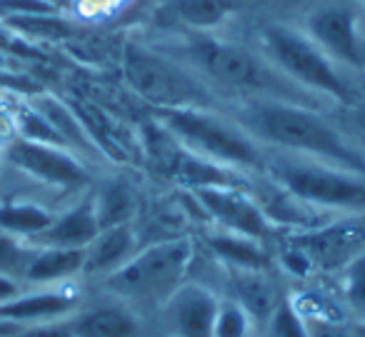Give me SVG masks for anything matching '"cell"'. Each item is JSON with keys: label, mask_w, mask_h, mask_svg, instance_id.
<instances>
[{"label": "cell", "mask_w": 365, "mask_h": 337, "mask_svg": "<svg viewBox=\"0 0 365 337\" xmlns=\"http://www.w3.org/2000/svg\"><path fill=\"white\" fill-rule=\"evenodd\" d=\"M26 290L28 287L23 285L21 280H16V277H11V275H0V305H6V302L21 297Z\"/></svg>", "instance_id": "cell-30"}, {"label": "cell", "mask_w": 365, "mask_h": 337, "mask_svg": "<svg viewBox=\"0 0 365 337\" xmlns=\"http://www.w3.org/2000/svg\"><path fill=\"white\" fill-rule=\"evenodd\" d=\"M223 272H225V285L220 290V297H230V300L240 302L250 312V317L258 322L260 330H263L265 320H268L270 312L275 310V305L283 297V292L278 290V285L273 280V270L263 272V270H233V267H223Z\"/></svg>", "instance_id": "cell-15"}, {"label": "cell", "mask_w": 365, "mask_h": 337, "mask_svg": "<svg viewBox=\"0 0 365 337\" xmlns=\"http://www.w3.org/2000/svg\"><path fill=\"white\" fill-rule=\"evenodd\" d=\"M263 172L318 212L365 215V175L328 162L265 150Z\"/></svg>", "instance_id": "cell-5"}, {"label": "cell", "mask_w": 365, "mask_h": 337, "mask_svg": "<svg viewBox=\"0 0 365 337\" xmlns=\"http://www.w3.org/2000/svg\"><path fill=\"white\" fill-rule=\"evenodd\" d=\"M101 232L93 205V192H83L71 207L63 212H56L48 230H43L38 237H33V247H71V250H86L93 242V237Z\"/></svg>", "instance_id": "cell-14"}, {"label": "cell", "mask_w": 365, "mask_h": 337, "mask_svg": "<svg viewBox=\"0 0 365 337\" xmlns=\"http://www.w3.org/2000/svg\"><path fill=\"white\" fill-rule=\"evenodd\" d=\"M0 160H3V157H0Z\"/></svg>", "instance_id": "cell-36"}, {"label": "cell", "mask_w": 365, "mask_h": 337, "mask_svg": "<svg viewBox=\"0 0 365 337\" xmlns=\"http://www.w3.org/2000/svg\"><path fill=\"white\" fill-rule=\"evenodd\" d=\"M76 337H158L155 322L118 297L83 300L71 315Z\"/></svg>", "instance_id": "cell-11"}, {"label": "cell", "mask_w": 365, "mask_h": 337, "mask_svg": "<svg viewBox=\"0 0 365 337\" xmlns=\"http://www.w3.org/2000/svg\"><path fill=\"white\" fill-rule=\"evenodd\" d=\"M53 217H56V212L48 210L41 202H31V200L3 202L0 205V232H8V235H16L21 240L31 242L43 230H48Z\"/></svg>", "instance_id": "cell-21"}, {"label": "cell", "mask_w": 365, "mask_h": 337, "mask_svg": "<svg viewBox=\"0 0 365 337\" xmlns=\"http://www.w3.org/2000/svg\"><path fill=\"white\" fill-rule=\"evenodd\" d=\"M220 292L200 280H185L155 315L158 337H213Z\"/></svg>", "instance_id": "cell-9"}, {"label": "cell", "mask_w": 365, "mask_h": 337, "mask_svg": "<svg viewBox=\"0 0 365 337\" xmlns=\"http://www.w3.org/2000/svg\"><path fill=\"white\" fill-rule=\"evenodd\" d=\"M355 337H365V322H353Z\"/></svg>", "instance_id": "cell-33"}, {"label": "cell", "mask_w": 365, "mask_h": 337, "mask_svg": "<svg viewBox=\"0 0 365 337\" xmlns=\"http://www.w3.org/2000/svg\"><path fill=\"white\" fill-rule=\"evenodd\" d=\"M260 3L270 8H278V11H293V8L303 6L305 0H260Z\"/></svg>", "instance_id": "cell-31"}, {"label": "cell", "mask_w": 365, "mask_h": 337, "mask_svg": "<svg viewBox=\"0 0 365 337\" xmlns=\"http://www.w3.org/2000/svg\"><path fill=\"white\" fill-rule=\"evenodd\" d=\"M182 56H185V61H190V68L208 85L225 88V90L235 93L240 100L265 98V100L298 103V105L323 110L325 100L295 85L268 58L258 56V53L248 51L243 46L198 33L185 43Z\"/></svg>", "instance_id": "cell-2"}, {"label": "cell", "mask_w": 365, "mask_h": 337, "mask_svg": "<svg viewBox=\"0 0 365 337\" xmlns=\"http://www.w3.org/2000/svg\"><path fill=\"white\" fill-rule=\"evenodd\" d=\"M195 257V245L188 237H165L140 247L130 260L108 277L96 282L103 295L118 297L150 317L170 300V295L188 280Z\"/></svg>", "instance_id": "cell-3"}, {"label": "cell", "mask_w": 365, "mask_h": 337, "mask_svg": "<svg viewBox=\"0 0 365 337\" xmlns=\"http://www.w3.org/2000/svg\"><path fill=\"white\" fill-rule=\"evenodd\" d=\"M363 3H365V0H363Z\"/></svg>", "instance_id": "cell-37"}, {"label": "cell", "mask_w": 365, "mask_h": 337, "mask_svg": "<svg viewBox=\"0 0 365 337\" xmlns=\"http://www.w3.org/2000/svg\"><path fill=\"white\" fill-rule=\"evenodd\" d=\"M338 290L350 322H365V252L338 270Z\"/></svg>", "instance_id": "cell-23"}, {"label": "cell", "mask_w": 365, "mask_h": 337, "mask_svg": "<svg viewBox=\"0 0 365 337\" xmlns=\"http://www.w3.org/2000/svg\"><path fill=\"white\" fill-rule=\"evenodd\" d=\"M165 11L170 18L193 31H210L233 16L235 3L233 0H170Z\"/></svg>", "instance_id": "cell-22"}, {"label": "cell", "mask_w": 365, "mask_h": 337, "mask_svg": "<svg viewBox=\"0 0 365 337\" xmlns=\"http://www.w3.org/2000/svg\"><path fill=\"white\" fill-rule=\"evenodd\" d=\"M228 115L265 150L308 157L365 175V152L318 108L250 98L240 100Z\"/></svg>", "instance_id": "cell-1"}, {"label": "cell", "mask_w": 365, "mask_h": 337, "mask_svg": "<svg viewBox=\"0 0 365 337\" xmlns=\"http://www.w3.org/2000/svg\"><path fill=\"white\" fill-rule=\"evenodd\" d=\"M26 325L21 322H13V320H0V337H16L18 332L23 330Z\"/></svg>", "instance_id": "cell-32"}, {"label": "cell", "mask_w": 365, "mask_h": 337, "mask_svg": "<svg viewBox=\"0 0 365 337\" xmlns=\"http://www.w3.org/2000/svg\"><path fill=\"white\" fill-rule=\"evenodd\" d=\"M263 337H310L305 312L288 295H283L275 310L270 312V317L265 320Z\"/></svg>", "instance_id": "cell-25"}, {"label": "cell", "mask_w": 365, "mask_h": 337, "mask_svg": "<svg viewBox=\"0 0 365 337\" xmlns=\"http://www.w3.org/2000/svg\"><path fill=\"white\" fill-rule=\"evenodd\" d=\"M363 73H365V43H363Z\"/></svg>", "instance_id": "cell-34"}, {"label": "cell", "mask_w": 365, "mask_h": 337, "mask_svg": "<svg viewBox=\"0 0 365 337\" xmlns=\"http://www.w3.org/2000/svg\"><path fill=\"white\" fill-rule=\"evenodd\" d=\"M263 43L268 51V61L285 78L313 93L320 100H330L333 105H350L360 100L358 93L340 73L338 63L305 33L285 26L263 28Z\"/></svg>", "instance_id": "cell-7"}, {"label": "cell", "mask_w": 365, "mask_h": 337, "mask_svg": "<svg viewBox=\"0 0 365 337\" xmlns=\"http://www.w3.org/2000/svg\"><path fill=\"white\" fill-rule=\"evenodd\" d=\"M333 120L348 135V140L365 152V100L338 105V118H333Z\"/></svg>", "instance_id": "cell-27"}, {"label": "cell", "mask_w": 365, "mask_h": 337, "mask_svg": "<svg viewBox=\"0 0 365 337\" xmlns=\"http://www.w3.org/2000/svg\"><path fill=\"white\" fill-rule=\"evenodd\" d=\"M93 192V205H96V217L101 230L115 225H125V222L135 220L138 212V197L130 182L113 177L96 187Z\"/></svg>", "instance_id": "cell-20"}, {"label": "cell", "mask_w": 365, "mask_h": 337, "mask_svg": "<svg viewBox=\"0 0 365 337\" xmlns=\"http://www.w3.org/2000/svg\"><path fill=\"white\" fill-rule=\"evenodd\" d=\"M190 195L198 200L203 212L220 230L238 232V235L255 237V240H263V242H268L273 237L275 232L273 222L263 215V210L253 200L248 187H230V185L198 187V190H190Z\"/></svg>", "instance_id": "cell-10"}, {"label": "cell", "mask_w": 365, "mask_h": 337, "mask_svg": "<svg viewBox=\"0 0 365 337\" xmlns=\"http://www.w3.org/2000/svg\"><path fill=\"white\" fill-rule=\"evenodd\" d=\"M213 337H263V330L240 302L220 297L213 322Z\"/></svg>", "instance_id": "cell-24"}, {"label": "cell", "mask_w": 365, "mask_h": 337, "mask_svg": "<svg viewBox=\"0 0 365 337\" xmlns=\"http://www.w3.org/2000/svg\"><path fill=\"white\" fill-rule=\"evenodd\" d=\"M48 3H53V6H56V8H58V3H61V0H48Z\"/></svg>", "instance_id": "cell-35"}, {"label": "cell", "mask_w": 365, "mask_h": 337, "mask_svg": "<svg viewBox=\"0 0 365 337\" xmlns=\"http://www.w3.org/2000/svg\"><path fill=\"white\" fill-rule=\"evenodd\" d=\"M138 247V235L133 222L115 227H106L101 230L93 242L86 247V265H83V277L98 282L103 277H108L110 272H115L118 267H123L130 260Z\"/></svg>", "instance_id": "cell-16"}, {"label": "cell", "mask_w": 365, "mask_h": 337, "mask_svg": "<svg viewBox=\"0 0 365 337\" xmlns=\"http://www.w3.org/2000/svg\"><path fill=\"white\" fill-rule=\"evenodd\" d=\"M123 76L128 85L158 110L170 108H213L215 95L210 85L180 61L163 56L140 43L123 48ZM215 110V108H213Z\"/></svg>", "instance_id": "cell-6"}, {"label": "cell", "mask_w": 365, "mask_h": 337, "mask_svg": "<svg viewBox=\"0 0 365 337\" xmlns=\"http://www.w3.org/2000/svg\"><path fill=\"white\" fill-rule=\"evenodd\" d=\"M86 250L71 247H33L21 282L26 287H58L71 285L76 277H83Z\"/></svg>", "instance_id": "cell-17"}, {"label": "cell", "mask_w": 365, "mask_h": 337, "mask_svg": "<svg viewBox=\"0 0 365 337\" xmlns=\"http://www.w3.org/2000/svg\"><path fill=\"white\" fill-rule=\"evenodd\" d=\"M16 337H76V332H73L71 317H61V320H46V322L26 325Z\"/></svg>", "instance_id": "cell-29"}, {"label": "cell", "mask_w": 365, "mask_h": 337, "mask_svg": "<svg viewBox=\"0 0 365 337\" xmlns=\"http://www.w3.org/2000/svg\"><path fill=\"white\" fill-rule=\"evenodd\" d=\"M308 320V335L310 337H355L353 322L350 320H330V317L305 315Z\"/></svg>", "instance_id": "cell-28"}, {"label": "cell", "mask_w": 365, "mask_h": 337, "mask_svg": "<svg viewBox=\"0 0 365 337\" xmlns=\"http://www.w3.org/2000/svg\"><path fill=\"white\" fill-rule=\"evenodd\" d=\"M303 247L315 270H340L355 255L365 252V215L350 220H330L293 240Z\"/></svg>", "instance_id": "cell-12"}, {"label": "cell", "mask_w": 365, "mask_h": 337, "mask_svg": "<svg viewBox=\"0 0 365 337\" xmlns=\"http://www.w3.org/2000/svg\"><path fill=\"white\" fill-rule=\"evenodd\" d=\"M205 247L223 267L233 270H273V255L268 250V242L245 237L228 230H210L205 232Z\"/></svg>", "instance_id": "cell-18"}, {"label": "cell", "mask_w": 365, "mask_h": 337, "mask_svg": "<svg viewBox=\"0 0 365 337\" xmlns=\"http://www.w3.org/2000/svg\"><path fill=\"white\" fill-rule=\"evenodd\" d=\"M158 123L193 155L248 175L263 172L265 147L230 115L213 108H170L158 110Z\"/></svg>", "instance_id": "cell-4"}, {"label": "cell", "mask_w": 365, "mask_h": 337, "mask_svg": "<svg viewBox=\"0 0 365 337\" xmlns=\"http://www.w3.org/2000/svg\"><path fill=\"white\" fill-rule=\"evenodd\" d=\"M33 105H36L38 110L43 113V118L56 128L63 145H66L73 155H78L83 162L103 157V150L98 147V142L93 140L86 123H83L81 115H76L66 103H61L58 98H51V95H41L33 100Z\"/></svg>", "instance_id": "cell-19"}, {"label": "cell", "mask_w": 365, "mask_h": 337, "mask_svg": "<svg viewBox=\"0 0 365 337\" xmlns=\"http://www.w3.org/2000/svg\"><path fill=\"white\" fill-rule=\"evenodd\" d=\"M0 157L13 170L46 187H56L63 192H86L91 187V172L86 162L66 147L33 142L16 135L0 150Z\"/></svg>", "instance_id": "cell-8"}, {"label": "cell", "mask_w": 365, "mask_h": 337, "mask_svg": "<svg viewBox=\"0 0 365 337\" xmlns=\"http://www.w3.org/2000/svg\"><path fill=\"white\" fill-rule=\"evenodd\" d=\"M33 255V245L16 235L0 232V275H11L21 280L28 260Z\"/></svg>", "instance_id": "cell-26"}, {"label": "cell", "mask_w": 365, "mask_h": 337, "mask_svg": "<svg viewBox=\"0 0 365 337\" xmlns=\"http://www.w3.org/2000/svg\"><path fill=\"white\" fill-rule=\"evenodd\" d=\"M308 36L330 56V61L363 73V38L348 8H318L308 18Z\"/></svg>", "instance_id": "cell-13"}]
</instances>
